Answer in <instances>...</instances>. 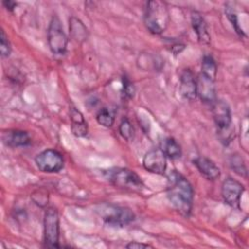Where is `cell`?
Segmentation results:
<instances>
[{"label":"cell","instance_id":"obj_1","mask_svg":"<svg viewBox=\"0 0 249 249\" xmlns=\"http://www.w3.org/2000/svg\"><path fill=\"white\" fill-rule=\"evenodd\" d=\"M167 197L178 212L188 217L191 214L194 201V189L189 180L177 170H172L167 176Z\"/></svg>","mask_w":249,"mask_h":249},{"label":"cell","instance_id":"obj_2","mask_svg":"<svg viewBox=\"0 0 249 249\" xmlns=\"http://www.w3.org/2000/svg\"><path fill=\"white\" fill-rule=\"evenodd\" d=\"M169 20V12L165 3L159 0L147 2L144 13V23L151 33L161 34L164 32Z\"/></svg>","mask_w":249,"mask_h":249},{"label":"cell","instance_id":"obj_3","mask_svg":"<svg viewBox=\"0 0 249 249\" xmlns=\"http://www.w3.org/2000/svg\"><path fill=\"white\" fill-rule=\"evenodd\" d=\"M102 220L111 226L123 227L134 220V213L126 207L114 204H103L97 209Z\"/></svg>","mask_w":249,"mask_h":249},{"label":"cell","instance_id":"obj_4","mask_svg":"<svg viewBox=\"0 0 249 249\" xmlns=\"http://www.w3.org/2000/svg\"><path fill=\"white\" fill-rule=\"evenodd\" d=\"M48 44L53 54H64L66 52L68 38L63 30L61 22L57 17H53L47 31Z\"/></svg>","mask_w":249,"mask_h":249},{"label":"cell","instance_id":"obj_5","mask_svg":"<svg viewBox=\"0 0 249 249\" xmlns=\"http://www.w3.org/2000/svg\"><path fill=\"white\" fill-rule=\"evenodd\" d=\"M110 182L119 189L128 191H140L143 188L141 178L132 170L127 168H116L110 172Z\"/></svg>","mask_w":249,"mask_h":249},{"label":"cell","instance_id":"obj_6","mask_svg":"<svg viewBox=\"0 0 249 249\" xmlns=\"http://www.w3.org/2000/svg\"><path fill=\"white\" fill-rule=\"evenodd\" d=\"M44 241L47 247L58 248L59 216L55 208H47L44 216Z\"/></svg>","mask_w":249,"mask_h":249},{"label":"cell","instance_id":"obj_7","mask_svg":"<svg viewBox=\"0 0 249 249\" xmlns=\"http://www.w3.org/2000/svg\"><path fill=\"white\" fill-rule=\"evenodd\" d=\"M35 163L42 172L55 173L63 168L64 160L62 155L58 151L47 149L36 156Z\"/></svg>","mask_w":249,"mask_h":249},{"label":"cell","instance_id":"obj_8","mask_svg":"<svg viewBox=\"0 0 249 249\" xmlns=\"http://www.w3.org/2000/svg\"><path fill=\"white\" fill-rule=\"evenodd\" d=\"M243 191V185L237 180L231 177L227 178L223 182L221 188V194L224 201L230 206L237 208H239L240 206V199Z\"/></svg>","mask_w":249,"mask_h":249},{"label":"cell","instance_id":"obj_9","mask_svg":"<svg viewBox=\"0 0 249 249\" xmlns=\"http://www.w3.org/2000/svg\"><path fill=\"white\" fill-rule=\"evenodd\" d=\"M143 166L155 174H163L166 170V156L160 149H152L143 158Z\"/></svg>","mask_w":249,"mask_h":249},{"label":"cell","instance_id":"obj_10","mask_svg":"<svg viewBox=\"0 0 249 249\" xmlns=\"http://www.w3.org/2000/svg\"><path fill=\"white\" fill-rule=\"evenodd\" d=\"M212 115L214 122L221 131L228 130L231 124V112L229 104L221 99L212 103Z\"/></svg>","mask_w":249,"mask_h":249},{"label":"cell","instance_id":"obj_11","mask_svg":"<svg viewBox=\"0 0 249 249\" xmlns=\"http://www.w3.org/2000/svg\"><path fill=\"white\" fill-rule=\"evenodd\" d=\"M196 95H198L203 102L213 103L216 100L214 81L200 74L198 78H196Z\"/></svg>","mask_w":249,"mask_h":249},{"label":"cell","instance_id":"obj_12","mask_svg":"<svg viewBox=\"0 0 249 249\" xmlns=\"http://www.w3.org/2000/svg\"><path fill=\"white\" fill-rule=\"evenodd\" d=\"M180 91L189 100H194L196 97V79L190 69H185L181 73Z\"/></svg>","mask_w":249,"mask_h":249},{"label":"cell","instance_id":"obj_13","mask_svg":"<svg viewBox=\"0 0 249 249\" xmlns=\"http://www.w3.org/2000/svg\"><path fill=\"white\" fill-rule=\"evenodd\" d=\"M194 164L196 166L199 173L207 180L213 181L220 176V168L208 158L197 157L194 160Z\"/></svg>","mask_w":249,"mask_h":249},{"label":"cell","instance_id":"obj_14","mask_svg":"<svg viewBox=\"0 0 249 249\" xmlns=\"http://www.w3.org/2000/svg\"><path fill=\"white\" fill-rule=\"evenodd\" d=\"M3 142L9 147L17 148L29 145L31 143V139L26 131L14 129L3 133Z\"/></svg>","mask_w":249,"mask_h":249},{"label":"cell","instance_id":"obj_15","mask_svg":"<svg viewBox=\"0 0 249 249\" xmlns=\"http://www.w3.org/2000/svg\"><path fill=\"white\" fill-rule=\"evenodd\" d=\"M70 120H71V130L77 137H84L88 134V124L84 118V115L76 107H70Z\"/></svg>","mask_w":249,"mask_h":249},{"label":"cell","instance_id":"obj_16","mask_svg":"<svg viewBox=\"0 0 249 249\" xmlns=\"http://www.w3.org/2000/svg\"><path fill=\"white\" fill-rule=\"evenodd\" d=\"M191 22L193 29L195 30L197 39L202 44H209L210 42V34L208 32L206 21L204 20L201 14L195 11L191 15Z\"/></svg>","mask_w":249,"mask_h":249},{"label":"cell","instance_id":"obj_17","mask_svg":"<svg viewBox=\"0 0 249 249\" xmlns=\"http://www.w3.org/2000/svg\"><path fill=\"white\" fill-rule=\"evenodd\" d=\"M69 34L74 41L83 43L87 41L89 37V30L81 19L76 17H71L69 18Z\"/></svg>","mask_w":249,"mask_h":249},{"label":"cell","instance_id":"obj_18","mask_svg":"<svg viewBox=\"0 0 249 249\" xmlns=\"http://www.w3.org/2000/svg\"><path fill=\"white\" fill-rule=\"evenodd\" d=\"M166 157L174 160L178 159L182 155V150L177 141L172 137H165L160 141V148Z\"/></svg>","mask_w":249,"mask_h":249},{"label":"cell","instance_id":"obj_19","mask_svg":"<svg viewBox=\"0 0 249 249\" xmlns=\"http://www.w3.org/2000/svg\"><path fill=\"white\" fill-rule=\"evenodd\" d=\"M201 74L211 79L212 81H215V78L217 75V65L214 58L209 54H205L202 57Z\"/></svg>","mask_w":249,"mask_h":249},{"label":"cell","instance_id":"obj_20","mask_svg":"<svg viewBox=\"0 0 249 249\" xmlns=\"http://www.w3.org/2000/svg\"><path fill=\"white\" fill-rule=\"evenodd\" d=\"M96 121L105 127H111L115 122V111L110 108H102L96 114Z\"/></svg>","mask_w":249,"mask_h":249},{"label":"cell","instance_id":"obj_21","mask_svg":"<svg viewBox=\"0 0 249 249\" xmlns=\"http://www.w3.org/2000/svg\"><path fill=\"white\" fill-rule=\"evenodd\" d=\"M225 13H226V15H227L228 19L231 21L232 27L234 28L235 32H236L239 36H241V37L245 36L244 31L242 30V28L240 27V25H239V23H238L237 15H236L235 10L233 9V7L231 6L230 4H227V5L225 6Z\"/></svg>","mask_w":249,"mask_h":249},{"label":"cell","instance_id":"obj_22","mask_svg":"<svg viewBox=\"0 0 249 249\" xmlns=\"http://www.w3.org/2000/svg\"><path fill=\"white\" fill-rule=\"evenodd\" d=\"M119 132L121 136L125 140H130L133 136L134 129L130 123V121L127 118H124L122 120L120 125H119Z\"/></svg>","mask_w":249,"mask_h":249},{"label":"cell","instance_id":"obj_23","mask_svg":"<svg viewBox=\"0 0 249 249\" xmlns=\"http://www.w3.org/2000/svg\"><path fill=\"white\" fill-rule=\"evenodd\" d=\"M230 162H231V168H232L236 173H238L239 175H242V176H246L247 170H246L245 164H244V162H243V160H242L238 155L231 156Z\"/></svg>","mask_w":249,"mask_h":249},{"label":"cell","instance_id":"obj_24","mask_svg":"<svg viewBox=\"0 0 249 249\" xmlns=\"http://www.w3.org/2000/svg\"><path fill=\"white\" fill-rule=\"evenodd\" d=\"M11 44L8 39V36L6 35L5 31L2 29L1 30V35H0V52H1V56L2 57H8L11 53Z\"/></svg>","mask_w":249,"mask_h":249},{"label":"cell","instance_id":"obj_25","mask_svg":"<svg viewBox=\"0 0 249 249\" xmlns=\"http://www.w3.org/2000/svg\"><path fill=\"white\" fill-rule=\"evenodd\" d=\"M123 91H124V94L128 98H131L135 92L133 84L130 82V80L126 76L123 77Z\"/></svg>","mask_w":249,"mask_h":249},{"label":"cell","instance_id":"obj_26","mask_svg":"<svg viewBox=\"0 0 249 249\" xmlns=\"http://www.w3.org/2000/svg\"><path fill=\"white\" fill-rule=\"evenodd\" d=\"M32 196H32V199L39 206H44L48 203V193L46 192L42 193V191L38 190Z\"/></svg>","mask_w":249,"mask_h":249},{"label":"cell","instance_id":"obj_27","mask_svg":"<svg viewBox=\"0 0 249 249\" xmlns=\"http://www.w3.org/2000/svg\"><path fill=\"white\" fill-rule=\"evenodd\" d=\"M126 248L129 249H139V248H152L153 246H151L150 244H145V243H139L137 241H131L128 244H126L125 246Z\"/></svg>","mask_w":249,"mask_h":249},{"label":"cell","instance_id":"obj_28","mask_svg":"<svg viewBox=\"0 0 249 249\" xmlns=\"http://www.w3.org/2000/svg\"><path fill=\"white\" fill-rule=\"evenodd\" d=\"M3 5L5 6V8L7 9V10H9V11H13L15 8H16V6H17V3L16 2H14V1H3Z\"/></svg>","mask_w":249,"mask_h":249}]
</instances>
